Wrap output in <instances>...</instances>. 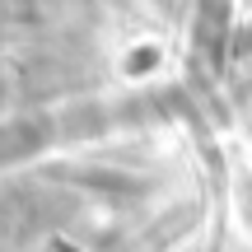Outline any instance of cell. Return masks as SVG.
Returning a JSON list of instances; mask_svg holds the SVG:
<instances>
[{"instance_id": "cell-1", "label": "cell", "mask_w": 252, "mask_h": 252, "mask_svg": "<svg viewBox=\"0 0 252 252\" xmlns=\"http://www.w3.org/2000/svg\"><path fill=\"white\" fill-rule=\"evenodd\" d=\"M56 252H80L75 243H65V238H56Z\"/></svg>"}]
</instances>
